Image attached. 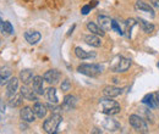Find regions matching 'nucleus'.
<instances>
[{"instance_id":"obj_19","label":"nucleus","mask_w":159,"mask_h":134,"mask_svg":"<svg viewBox=\"0 0 159 134\" xmlns=\"http://www.w3.org/2000/svg\"><path fill=\"white\" fill-rule=\"evenodd\" d=\"M111 21L108 16H98V26L104 31H109L111 29Z\"/></svg>"},{"instance_id":"obj_27","label":"nucleus","mask_w":159,"mask_h":134,"mask_svg":"<svg viewBox=\"0 0 159 134\" xmlns=\"http://www.w3.org/2000/svg\"><path fill=\"white\" fill-rule=\"evenodd\" d=\"M1 32L6 33V34H12V33H14V27H12V24H11L9 21H5V22H4V26H2V31H1Z\"/></svg>"},{"instance_id":"obj_4","label":"nucleus","mask_w":159,"mask_h":134,"mask_svg":"<svg viewBox=\"0 0 159 134\" xmlns=\"http://www.w3.org/2000/svg\"><path fill=\"white\" fill-rule=\"evenodd\" d=\"M131 66V61L129 58H125L122 56H118L114 58L111 63V70L114 72H126Z\"/></svg>"},{"instance_id":"obj_31","label":"nucleus","mask_w":159,"mask_h":134,"mask_svg":"<svg viewBox=\"0 0 159 134\" xmlns=\"http://www.w3.org/2000/svg\"><path fill=\"white\" fill-rule=\"evenodd\" d=\"M89 11H91V6H88V5L83 6V7H82V10H81V12H82L83 15H87Z\"/></svg>"},{"instance_id":"obj_13","label":"nucleus","mask_w":159,"mask_h":134,"mask_svg":"<svg viewBox=\"0 0 159 134\" xmlns=\"http://www.w3.org/2000/svg\"><path fill=\"white\" fill-rule=\"evenodd\" d=\"M11 77V70L9 66H2L0 68V85L7 84L9 79Z\"/></svg>"},{"instance_id":"obj_32","label":"nucleus","mask_w":159,"mask_h":134,"mask_svg":"<svg viewBox=\"0 0 159 134\" xmlns=\"http://www.w3.org/2000/svg\"><path fill=\"white\" fill-rule=\"evenodd\" d=\"M151 1H152V5L153 6H156V7L159 9V0H151Z\"/></svg>"},{"instance_id":"obj_12","label":"nucleus","mask_w":159,"mask_h":134,"mask_svg":"<svg viewBox=\"0 0 159 134\" xmlns=\"http://www.w3.org/2000/svg\"><path fill=\"white\" fill-rule=\"evenodd\" d=\"M42 38V36H40L39 32H37V31H27L26 33H25V39L30 43V44H37L38 41L40 40Z\"/></svg>"},{"instance_id":"obj_17","label":"nucleus","mask_w":159,"mask_h":134,"mask_svg":"<svg viewBox=\"0 0 159 134\" xmlns=\"http://www.w3.org/2000/svg\"><path fill=\"white\" fill-rule=\"evenodd\" d=\"M33 78H34L33 72L31 70H22L20 72V79L22 80V83L26 84V85H28L33 80Z\"/></svg>"},{"instance_id":"obj_35","label":"nucleus","mask_w":159,"mask_h":134,"mask_svg":"<svg viewBox=\"0 0 159 134\" xmlns=\"http://www.w3.org/2000/svg\"><path fill=\"white\" fill-rule=\"evenodd\" d=\"M158 67H159V62H158Z\"/></svg>"},{"instance_id":"obj_2","label":"nucleus","mask_w":159,"mask_h":134,"mask_svg":"<svg viewBox=\"0 0 159 134\" xmlns=\"http://www.w3.org/2000/svg\"><path fill=\"white\" fill-rule=\"evenodd\" d=\"M62 121V117L60 114H52V116L44 121L43 123V129L47 133H55L59 128L60 123Z\"/></svg>"},{"instance_id":"obj_7","label":"nucleus","mask_w":159,"mask_h":134,"mask_svg":"<svg viewBox=\"0 0 159 134\" xmlns=\"http://www.w3.org/2000/svg\"><path fill=\"white\" fill-rule=\"evenodd\" d=\"M20 116L25 122H28V123H31V122H33V121L36 119V117H34L36 115H34V112H33V109H31V107H28V106H25V107L21 109Z\"/></svg>"},{"instance_id":"obj_18","label":"nucleus","mask_w":159,"mask_h":134,"mask_svg":"<svg viewBox=\"0 0 159 134\" xmlns=\"http://www.w3.org/2000/svg\"><path fill=\"white\" fill-rule=\"evenodd\" d=\"M33 112L38 118H43L47 115V106L42 102H36L33 106Z\"/></svg>"},{"instance_id":"obj_10","label":"nucleus","mask_w":159,"mask_h":134,"mask_svg":"<svg viewBox=\"0 0 159 134\" xmlns=\"http://www.w3.org/2000/svg\"><path fill=\"white\" fill-rule=\"evenodd\" d=\"M135 7H136V10H139V11L149 14L152 17L154 16V11H153L152 6H151L149 4H147V2H144V1H142V0H137V1H136Z\"/></svg>"},{"instance_id":"obj_21","label":"nucleus","mask_w":159,"mask_h":134,"mask_svg":"<svg viewBox=\"0 0 159 134\" xmlns=\"http://www.w3.org/2000/svg\"><path fill=\"white\" fill-rule=\"evenodd\" d=\"M75 54H76V56L81 60H87V58H94L96 56V54L94 53H89V51H86V50H83L82 48H80L77 46L76 49H75Z\"/></svg>"},{"instance_id":"obj_11","label":"nucleus","mask_w":159,"mask_h":134,"mask_svg":"<svg viewBox=\"0 0 159 134\" xmlns=\"http://www.w3.org/2000/svg\"><path fill=\"white\" fill-rule=\"evenodd\" d=\"M43 78L40 76H36L32 80V87L33 90L38 94V95H43L44 94V87H43Z\"/></svg>"},{"instance_id":"obj_25","label":"nucleus","mask_w":159,"mask_h":134,"mask_svg":"<svg viewBox=\"0 0 159 134\" xmlns=\"http://www.w3.org/2000/svg\"><path fill=\"white\" fill-rule=\"evenodd\" d=\"M139 24H141V27H142V29L146 32V33H151V32H153L154 31V26L152 24V23H149V22H147V21H144V19H139Z\"/></svg>"},{"instance_id":"obj_22","label":"nucleus","mask_w":159,"mask_h":134,"mask_svg":"<svg viewBox=\"0 0 159 134\" xmlns=\"http://www.w3.org/2000/svg\"><path fill=\"white\" fill-rule=\"evenodd\" d=\"M87 28H88V31H89L91 33L97 34V36H100V37H103V36L105 34L104 29H102L99 26L96 24L94 22H88V23H87Z\"/></svg>"},{"instance_id":"obj_3","label":"nucleus","mask_w":159,"mask_h":134,"mask_svg":"<svg viewBox=\"0 0 159 134\" xmlns=\"http://www.w3.org/2000/svg\"><path fill=\"white\" fill-rule=\"evenodd\" d=\"M80 73L88 77H96L102 73V66L96 63H82L77 68Z\"/></svg>"},{"instance_id":"obj_28","label":"nucleus","mask_w":159,"mask_h":134,"mask_svg":"<svg viewBox=\"0 0 159 134\" xmlns=\"http://www.w3.org/2000/svg\"><path fill=\"white\" fill-rule=\"evenodd\" d=\"M136 24V22H135V19H127L126 21V32H127V36L129 37H131V29H132V27Z\"/></svg>"},{"instance_id":"obj_14","label":"nucleus","mask_w":159,"mask_h":134,"mask_svg":"<svg viewBox=\"0 0 159 134\" xmlns=\"http://www.w3.org/2000/svg\"><path fill=\"white\" fill-rule=\"evenodd\" d=\"M84 41H86L88 45L94 46V48H99L100 45H102V41H100V39H99V36L93 34V33L84 36Z\"/></svg>"},{"instance_id":"obj_16","label":"nucleus","mask_w":159,"mask_h":134,"mask_svg":"<svg viewBox=\"0 0 159 134\" xmlns=\"http://www.w3.org/2000/svg\"><path fill=\"white\" fill-rule=\"evenodd\" d=\"M122 93V89L118 87H105L103 90V94L107 97H116Z\"/></svg>"},{"instance_id":"obj_23","label":"nucleus","mask_w":159,"mask_h":134,"mask_svg":"<svg viewBox=\"0 0 159 134\" xmlns=\"http://www.w3.org/2000/svg\"><path fill=\"white\" fill-rule=\"evenodd\" d=\"M142 102L146 104L149 109H154L156 106H158V105H157V101H156V99H154V94H147V95L143 97Z\"/></svg>"},{"instance_id":"obj_6","label":"nucleus","mask_w":159,"mask_h":134,"mask_svg":"<svg viewBox=\"0 0 159 134\" xmlns=\"http://www.w3.org/2000/svg\"><path fill=\"white\" fill-rule=\"evenodd\" d=\"M60 77H61V75H60L59 71H57V70H49V71H47L44 73L43 79L47 83H49V84H57L59 82Z\"/></svg>"},{"instance_id":"obj_9","label":"nucleus","mask_w":159,"mask_h":134,"mask_svg":"<svg viewBox=\"0 0 159 134\" xmlns=\"http://www.w3.org/2000/svg\"><path fill=\"white\" fill-rule=\"evenodd\" d=\"M77 105V97L75 95H66L62 102V109L64 110H72Z\"/></svg>"},{"instance_id":"obj_26","label":"nucleus","mask_w":159,"mask_h":134,"mask_svg":"<svg viewBox=\"0 0 159 134\" xmlns=\"http://www.w3.org/2000/svg\"><path fill=\"white\" fill-rule=\"evenodd\" d=\"M104 127H105L108 131H115V129L119 127V124H118L114 119H111V118H105V121H104Z\"/></svg>"},{"instance_id":"obj_34","label":"nucleus","mask_w":159,"mask_h":134,"mask_svg":"<svg viewBox=\"0 0 159 134\" xmlns=\"http://www.w3.org/2000/svg\"><path fill=\"white\" fill-rule=\"evenodd\" d=\"M2 26H4V22H2V19L0 17V31H2Z\"/></svg>"},{"instance_id":"obj_20","label":"nucleus","mask_w":159,"mask_h":134,"mask_svg":"<svg viewBox=\"0 0 159 134\" xmlns=\"http://www.w3.org/2000/svg\"><path fill=\"white\" fill-rule=\"evenodd\" d=\"M10 99H9V105L11 106V107H19L21 104H22V101H23V95L21 94V93H16V94H14V95L9 96Z\"/></svg>"},{"instance_id":"obj_33","label":"nucleus","mask_w":159,"mask_h":134,"mask_svg":"<svg viewBox=\"0 0 159 134\" xmlns=\"http://www.w3.org/2000/svg\"><path fill=\"white\" fill-rule=\"evenodd\" d=\"M154 99H156V101H157V105L159 106V90L157 93H154Z\"/></svg>"},{"instance_id":"obj_1","label":"nucleus","mask_w":159,"mask_h":134,"mask_svg":"<svg viewBox=\"0 0 159 134\" xmlns=\"http://www.w3.org/2000/svg\"><path fill=\"white\" fill-rule=\"evenodd\" d=\"M100 107H102V112H104L105 115H116L119 114L121 107H120L119 102L115 100H111V97L108 99H102L100 100Z\"/></svg>"},{"instance_id":"obj_15","label":"nucleus","mask_w":159,"mask_h":134,"mask_svg":"<svg viewBox=\"0 0 159 134\" xmlns=\"http://www.w3.org/2000/svg\"><path fill=\"white\" fill-rule=\"evenodd\" d=\"M17 89H19V79L15 78V77L10 78L9 82H7V95L11 96L16 94Z\"/></svg>"},{"instance_id":"obj_24","label":"nucleus","mask_w":159,"mask_h":134,"mask_svg":"<svg viewBox=\"0 0 159 134\" xmlns=\"http://www.w3.org/2000/svg\"><path fill=\"white\" fill-rule=\"evenodd\" d=\"M47 97H48V100H49L50 102H53V104H57V102H58V96H57V90H55V88L50 87V88L47 89Z\"/></svg>"},{"instance_id":"obj_30","label":"nucleus","mask_w":159,"mask_h":134,"mask_svg":"<svg viewBox=\"0 0 159 134\" xmlns=\"http://www.w3.org/2000/svg\"><path fill=\"white\" fill-rule=\"evenodd\" d=\"M111 29H114V31H115L116 33H119V34H122V31H121L120 26L118 24V22H116L115 19L111 21Z\"/></svg>"},{"instance_id":"obj_8","label":"nucleus","mask_w":159,"mask_h":134,"mask_svg":"<svg viewBox=\"0 0 159 134\" xmlns=\"http://www.w3.org/2000/svg\"><path fill=\"white\" fill-rule=\"evenodd\" d=\"M20 93L23 95V97H25L26 100H30V101H37V95H38V94H37L34 90L30 89L26 84H25L23 87H21Z\"/></svg>"},{"instance_id":"obj_5","label":"nucleus","mask_w":159,"mask_h":134,"mask_svg":"<svg viewBox=\"0 0 159 134\" xmlns=\"http://www.w3.org/2000/svg\"><path fill=\"white\" fill-rule=\"evenodd\" d=\"M129 121H130V124L137 131V132H141V133H146L147 131H148V126H147V123L144 122V119L143 118H141L139 116L137 115H131L130 116V118H129Z\"/></svg>"},{"instance_id":"obj_29","label":"nucleus","mask_w":159,"mask_h":134,"mask_svg":"<svg viewBox=\"0 0 159 134\" xmlns=\"http://www.w3.org/2000/svg\"><path fill=\"white\" fill-rule=\"evenodd\" d=\"M60 88H61V90H62V92H67V90H70V88H71V83H70V80H69V79L62 80V83H61Z\"/></svg>"}]
</instances>
